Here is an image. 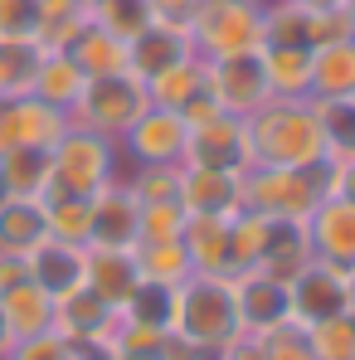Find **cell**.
Masks as SVG:
<instances>
[{
	"mask_svg": "<svg viewBox=\"0 0 355 360\" xmlns=\"http://www.w3.org/2000/svg\"><path fill=\"white\" fill-rule=\"evenodd\" d=\"M243 127H248L253 166H297V171H306V166L326 161L321 122H316L306 98H268L258 112L243 117Z\"/></svg>",
	"mask_w": 355,
	"mask_h": 360,
	"instance_id": "6da1fadb",
	"label": "cell"
},
{
	"mask_svg": "<svg viewBox=\"0 0 355 360\" xmlns=\"http://www.w3.org/2000/svg\"><path fill=\"white\" fill-rule=\"evenodd\" d=\"M238 331V302H234V278L229 273H190L180 283V307H176V336L205 346V351H224Z\"/></svg>",
	"mask_w": 355,
	"mask_h": 360,
	"instance_id": "7a4b0ae2",
	"label": "cell"
},
{
	"mask_svg": "<svg viewBox=\"0 0 355 360\" xmlns=\"http://www.w3.org/2000/svg\"><path fill=\"white\" fill-rule=\"evenodd\" d=\"M185 39L200 59L263 49V0H200L185 20Z\"/></svg>",
	"mask_w": 355,
	"mask_h": 360,
	"instance_id": "3957f363",
	"label": "cell"
},
{
	"mask_svg": "<svg viewBox=\"0 0 355 360\" xmlns=\"http://www.w3.org/2000/svg\"><path fill=\"white\" fill-rule=\"evenodd\" d=\"M326 161L321 166H253L243 171V210L268 219H306L326 200Z\"/></svg>",
	"mask_w": 355,
	"mask_h": 360,
	"instance_id": "277c9868",
	"label": "cell"
},
{
	"mask_svg": "<svg viewBox=\"0 0 355 360\" xmlns=\"http://www.w3.org/2000/svg\"><path fill=\"white\" fill-rule=\"evenodd\" d=\"M49 156H54V185L49 190H68V195H93L127 171L117 136H103V131H88V127H73V122L49 146Z\"/></svg>",
	"mask_w": 355,
	"mask_h": 360,
	"instance_id": "5b68a950",
	"label": "cell"
},
{
	"mask_svg": "<svg viewBox=\"0 0 355 360\" xmlns=\"http://www.w3.org/2000/svg\"><path fill=\"white\" fill-rule=\"evenodd\" d=\"M146 108H151V93L127 68V73H108V78H88V88L73 103L68 122L73 127H88V131H103V136H122Z\"/></svg>",
	"mask_w": 355,
	"mask_h": 360,
	"instance_id": "8992f818",
	"label": "cell"
},
{
	"mask_svg": "<svg viewBox=\"0 0 355 360\" xmlns=\"http://www.w3.org/2000/svg\"><path fill=\"white\" fill-rule=\"evenodd\" d=\"M185 141H190V122L151 103L117 136V151L122 166H185Z\"/></svg>",
	"mask_w": 355,
	"mask_h": 360,
	"instance_id": "52a82bcc",
	"label": "cell"
},
{
	"mask_svg": "<svg viewBox=\"0 0 355 360\" xmlns=\"http://www.w3.org/2000/svg\"><path fill=\"white\" fill-rule=\"evenodd\" d=\"M205 63H209V98H214L219 112L248 117L273 98L268 73H263V49H243V54H224V59H205Z\"/></svg>",
	"mask_w": 355,
	"mask_h": 360,
	"instance_id": "ba28073f",
	"label": "cell"
},
{
	"mask_svg": "<svg viewBox=\"0 0 355 360\" xmlns=\"http://www.w3.org/2000/svg\"><path fill=\"white\" fill-rule=\"evenodd\" d=\"M185 166H209V171H248V127L234 112H209V117L190 122V141H185Z\"/></svg>",
	"mask_w": 355,
	"mask_h": 360,
	"instance_id": "9c48e42d",
	"label": "cell"
},
{
	"mask_svg": "<svg viewBox=\"0 0 355 360\" xmlns=\"http://www.w3.org/2000/svg\"><path fill=\"white\" fill-rule=\"evenodd\" d=\"M146 93L156 108H171L185 122H200L214 112V98H209V63L200 54H185L171 68H161L156 78H146Z\"/></svg>",
	"mask_w": 355,
	"mask_h": 360,
	"instance_id": "30bf717a",
	"label": "cell"
},
{
	"mask_svg": "<svg viewBox=\"0 0 355 360\" xmlns=\"http://www.w3.org/2000/svg\"><path fill=\"white\" fill-rule=\"evenodd\" d=\"M288 297H292V321L297 326H316V321H326V316H341V311L351 307L346 268H331V263L311 258L302 273H292Z\"/></svg>",
	"mask_w": 355,
	"mask_h": 360,
	"instance_id": "8fae6325",
	"label": "cell"
},
{
	"mask_svg": "<svg viewBox=\"0 0 355 360\" xmlns=\"http://www.w3.org/2000/svg\"><path fill=\"white\" fill-rule=\"evenodd\" d=\"M136 224H141V200L122 171L103 190H93V234L88 248H136Z\"/></svg>",
	"mask_w": 355,
	"mask_h": 360,
	"instance_id": "7c38bea8",
	"label": "cell"
},
{
	"mask_svg": "<svg viewBox=\"0 0 355 360\" xmlns=\"http://www.w3.org/2000/svg\"><path fill=\"white\" fill-rule=\"evenodd\" d=\"M234 302H238V326L243 331H273L283 321H292V297H288V283L263 273V268H248L234 273Z\"/></svg>",
	"mask_w": 355,
	"mask_h": 360,
	"instance_id": "4fadbf2b",
	"label": "cell"
},
{
	"mask_svg": "<svg viewBox=\"0 0 355 360\" xmlns=\"http://www.w3.org/2000/svg\"><path fill=\"white\" fill-rule=\"evenodd\" d=\"M25 263H30V283L59 302L68 292H78L83 278H88V243H68L49 234V239H39L25 253Z\"/></svg>",
	"mask_w": 355,
	"mask_h": 360,
	"instance_id": "5bb4252c",
	"label": "cell"
},
{
	"mask_svg": "<svg viewBox=\"0 0 355 360\" xmlns=\"http://www.w3.org/2000/svg\"><path fill=\"white\" fill-rule=\"evenodd\" d=\"M306 239L311 253L331 268H355V200L346 195H326L311 214H306Z\"/></svg>",
	"mask_w": 355,
	"mask_h": 360,
	"instance_id": "9a60e30c",
	"label": "cell"
},
{
	"mask_svg": "<svg viewBox=\"0 0 355 360\" xmlns=\"http://www.w3.org/2000/svg\"><path fill=\"white\" fill-rule=\"evenodd\" d=\"M63 131H68V112L39 103L34 93L15 98V103H0V151H10V146H54Z\"/></svg>",
	"mask_w": 355,
	"mask_h": 360,
	"instance_id": "2e32d148",
	"label": "cell"
},
{
	"mask_svg": "<svg viewBox=\"0 0 355 360\" xmlns=\"http://www.w3.org/2000/svg\"><path fill=\"white\" fill-rule=\"evenodd\" d=\"M117 316L103 297H93L88 288H78V292H68V297L54 302V331H59L63 341H73V346H108L112 341V331H117Z\"/></svg>",
	"mask_w": 355,
	"mask_h": 360,
	"instance_id": "e0dca14e",
	"label": "cell"
},
{
	"mask_svg": "<svg viewBox=\"0 0 355 360\" xmlns=\"http://www.w3.org/2000/svg\"><path fill=\"white\" fill-rule=\"evenodd\" d=\"M180 205H185V214H238L243 210V171L180 166Z\"/></svg>",
	"mask_w": 355,
	"mask_h": 360,
	"instance_id": "ac0fdd59",
	"label": "cell"
},
{
	"mask_svg": "<svg viewBox=\"0 0 355 360\" xmlns=\"http://www.w3.org/2000/svg\"><path fill=\"white\" fill-rule=\"evenodd\" d=\"M141 283V268H136V248H88V278L83 288L93 297H103L112 311L127 307L131 288Z\"/></svg>",
	"mask_w": 355,
	"mask_h": 360,
	"instance_id": "d6986e66",
	"label": "cell"
},
{
	"mask_svg": "<svg viewBox=\"0 0 355 360\" xmlns=\"http://www.w3.org/2000/svg\"><path fill=\"white\" fill-rule=\"evenodd\" d=\"M49 239L44 195H0V253H30Z\"/></svg>",
	"mask_w": 355,
	"mask_h": 360,
	"instance_id": "ffe728a7",
	"label": "cell"
},
{
	"mask_svg": "<svg viewBox=\"0 0 355 360\" xmlns=\"http://www.w3.org/2000/svg\"><path fill=\"white\" fill-rule=\"evenodd\" d=\"M63 54L78 63L88 78H108V73H127V68H131V44L117 39V34H108V30L93 25V20L78 30V39H73Z\"/></svg>",
	"mask_w": 355,
	"mask_h": 360,
	"instance_id": "44dd1931",
	"label": "cell"
},
{
	"mask_svg": "<svg viewBox=\"0 0 355 360\" xmlns=\"http://www.w3.org/2000/svg\"><path fill=\"white\" fill-rule=\"evenodd\" d=\"M229 219L234 214H190L185 219V253L195 273H229Z\"/></svg>",
	"mask_w": 355,
	"mask_h": 360,
	"instance_id": "7402d4cb",
	"label": "cell"
},
{
	"mask_svg": "<svg viewBox=\"0 0 355 360\" xmlns=\"http://www.w3.org/2000/svg\"><path fill=\"white\" fill-rule=\"evenodd\" d=\"M54 156L49 146H10L0 151V195H49Z\"/></svg>",
	"mask_w": 355,
	"mask_h": 360,
	"instance_id": "603a6c76",
	"label": "cell"
},
{
	"mask_svg": "<svg viewBox=\"0 0 355 360\" xmlns=\"http://www.w3.org/2000/svg\"><path fill=\"white\" fill-rule=\"evenodd\" d=\"M355 93V34L311 49V93L306 98H351Z\"/></svg>",
	"mask_w": 355,
	"mask_h": 360,
	"instance_id": "cb8c5ba5",
	"label": "cell"
},
{
	"mask_svg": "<svg viewBox=\"0 0 355 360\" xmlns=\"http://www.w3.org/2000/svg\"><path fill=\"white\" fill-rule=\"evenodd\" d=\"M311 258L316 253H311V239H306V219H273L268 248H263L258 268L273 273V278H283V283H292V273H302Z\"/></svg>",
	"mask_w": 355,
	"mask_h": 360,
	"instance_id": "d4e9b609",
	"label": "cell"
},
{
	"mask_svg": "<svg viewBox=\"0 0 355 360\" xmlns=\"http://www.w3.org/2000/svg\"><path fill=\"white\" fill-rule=\"evenodd\" d=\"M185 54H195L190 39H185V30H180V25H166V20H156L146 34L131 39V73L146 83V78H156L161 68H171L176 59H185Z\"/></svg>",
	"mask_w": 355,
	"mask_h": 360,
	"instance_id": "484cf974",
	"label": "cell"
},
{
	"mask_svg": "<svg viewBox=\"0 0 355 360\" xmlns=\"http://www.w3.org/2000/svg\"><path fill=\"white\" fill-rule=\"evenodd\" d=\"M0 311H5V326H10V341H25V336H39V331H54V297L34 283H20L10 292H0Z\"/></svg>",
	"mask_w": 355,
	"mask_h": 360,
	"instance_id": "4316f807",
	"label": "cell"
},
{
	"mask_svg": "<svg viewBox=\"0 0 355 360\" xmlns=\"http://www.w3.org/2000/svg\"><path fill=\"white\" fill-rule=\"evenodd\" d=\"M83 88H88V73L68 59V54H44L39 68H34V88H30V93H34L39 103L59 108V112H73V103L83 98Z\"/></svg>",
	"mask_w": 355,
	"mask_h": 360,
	"instance_id": "83f0119b",
	"label": "cell"
},
{
	"mask_svg": "<svg viewBox=\"0 0 355 360\" xmlns=\"http://www.w3.org/2000/svg\"><path fill=\"white\" fill-rule=\"evenodd\" d=\"M263 73L273 98H306L311 93V49L302 44H263Z\"/></svg>",
	"mask_w": 355,
	"mask_h": 360,
	"instance_id": "f1b7e54d",
	"label": "cell"
},
{
	"mask_svg": "<svg viewBox=\"0 0 355 360\" xmlns=\"http://www.w3.org/2000/svg\"><path fill=\"white\" fill-rule=\"evenodd\" d=\"M176 307H180L176 283H151V278H141V283L131 288L127 307H122V316L136 321V326H151V331L171 336V331H176Z\"/></svg>",
	"mask_w": 355,
	"mask_h": 360,
	"instance_id": "f546056e",
	"label": "cell"
},
{
	"mask_svg": "<svg viewBox=\"0 0 355 360\" xmlns=\"http://www.w3.org/2000/svg\"><path fill=\"white\" fill-rule=\"evenodd\" d=\"M88 25V10L83 5H73V0H39V10H34V44L44 49V54H63L73 39H78V30Z\"/></svg>",
	"mask_w": 355,
	"mask_h": 360,
	"instance_id": "4dcf8cb0",
	"label": "cell"
},
{
	"mask_svg": "<svg viewBox=\"0 0 355 360\" xmlns=\"http://www.w3.org/2000/svg\"><path fill=\"white\" fill-rule=\"evenodd\" d=\"M311 112L321 122V141H326V161H351L355 156V108L351 98H306Z\"/></svg>",
	"mask_w": 355,
	"mask_h": 360,
	"instance_id": "1f68e13d",
	"label": "cell"
},
{
	"mask_svg": "<svg viewBox=\"0 0 355 360\" xmlns=\"http://www.w3.org/2000/svg\"><path fill=\"white\" fill-rule=\"evenodd\" d=\"M44 49L34 39H0V103H15L34 88V68Z\"/></svg>",
	"mask_w": 355,
	"mask_h": 360,
	"instance_id": "d6a6232c",
	"label": "cell"
},
{
	"mask_svg": "<svg viewBox=\"0 0 355 360\" xmlns=\"http://www.w3.org/2000/svg\"><path fill=\"white\" fill-rule=\"evenodd\" d=\"M44 214H49V234H54V239L88 243V234H93V195L49 190V195H44Z\"/></svg>",
	"mask_w": 355,
	"mask_h": 360,
	"instance_id": "836d02e7",
	"label": "cell"
},
{
	"mask_svg": "<svg viewBox=\"0 0 355 360\" xmlns=\"http://www.w3.org/2000/svg\"><path fill=\"white\" fill-rule=\"evenodd\" d=\"M88 20L131 44L136 34H146V30L156 25V10H151V0H93Z\"/></svg>",
	"mask_w": 355,
	"mask_h": 360,
	"instance_id": "e575fe53",
	"label": "cell"
},
{
	"mask_svg": "<svg viewBox=\"0 0 355 360\" xmlns=\"http://www.w3.org/2000/svg\"><path fill=\"white\" fill-rule=\"evenodd\" d=\"M263 44L311 49V10H302L297 0H263Z\"/></svg>",
	"mask_w": 355,
	"mask_h": 360,
	"instance_id": "d590c367",
	"label": "cell"
},
{
	"mask_svg": "<svg viewBox=\"0 0 355 360\" xmlns=\"http://www.w3.org/2000/svg\"><path fill=\"white\" fill-rule=\"evenodd\" d=\"M136 268H141V278H151V283H176V288L195 273V263H190V253H185L180 239L136 243Z\"/></svg>",
	"mask_w": 355,
	"mask_h": 360,
	"instance_id": "8d00e7d4",
	"label": "cell"
},
{
	"mask_svg": "<svg viewBox=\"0 0 355 360\" xmlns=\"http://www.w3.org/2000/svg\"><path fill=\"white\" fill-rule=\"evenodd\" d=\"M306 336H311L316 360H355V321H351V311L306 326Z\"/></svg>",
	"mask_w": 355,
	"mask_h": 360,
	"instance_id": "74e56055",
	"label": "cell"
},
{
	"mask_svg": "<svg viewBox=\"0 0 355 360\" xmlns=\"http://www.w3.org/2000/svg\"><path fill=\"white\" fill-rule=\"evenodd\" d=\"M185 205L180 200H156V205H141V224H136V243H166L185 234Z\"/></svg>",
	"mask_w": 355,
	"mask_h": 360,
	"instance_id": "f35d334b",
	"label": "cell"
},
{
	"mask_svg": "<svg viewBox=\"0 0 355 360\" xmlns=\"http://www.w3.org/2000/svg\"><path fill=\"white\" fill-rule=\"evenodd\" d=\"M127 180H131L141 205L180 200V166H127Z\"/></svg>",
	"mask_w": 355,
	"mask_h": 360,
	"instance_id": "ab89813d",
	"label": "cell"
},
{
	"mask_svg": "<svg viewBox=\"0 0 355 360\" xmlns=\"http://www.w3.org/2000/svg\"><path fill=\"white\" fill-rule=\"evenodd\" d=\"M263 360H316L306 326H297V321H283V326L263 331Z\"/></svg>",
	"mask_w": 355,
	"mask_h": 360,
	"instance_id": "60d3db41",
	"label": "cell"
},
{
	"mask_svg": "<svg viewBox=\"0 0 355 360\" xmlns=\"http://www.w3.org/2000/svg\"><path fill=\"white\" fill-rule=\"evenodd\" d=\"M5 360H78V346H73V341H63L59 331H39V336L15 341Z\"/></svg>",
	"mask_w": 355,
	"mask_h": 360,
	"instance_id": "b9f144b4",
	"label": "cell"
},
{
	"mask_svg": "<svg viewBox=\"0 0 355 360\" xmlns=\"http://www.w3.org/2000/svg\"><path fill=\"white\" fill-rule=\"evenodd\" d=\"M34 10H39V0H0V39H30Z\"/></svg>",
	"mask_w": 355,
	"mask_h": 360,
	"instance_id": "7bdbcfd3",
	"label": "cell"
},
{
	"mask_svg": "<svg viewBox=\"0 0 355 360\" xmlns=\"http://www.w3.org/2000/svg\"><path fill=\"white\" fill-rule=\"evenodd\" d=\"M326 190L355 200V156L351 161H326Z\"/></svg>",
	"mask_w": 355,
	"mask_h": 360,
	"instance_id": "ee69618b",
	"label": "cell"
},
{
	"mask_svg": "<svg viewBox=\"0 0 355 360\" xmlns=\"http://www.w3.org/2000/svg\"><path fill=\"white\" fill-rule=\"evenodd\" d=\"M219 360H263V336L258 331H238L234 341L219 351Z\"/></svg>",
	"mask_w": 355,
	"mask_h": 360,
	"instance_id": "f6af8a7d",
	"label": "cell"
},
{
	"mask_svg": "<svg viewBox=\"0 0 355 360\" xmlns=\"http://www.w3.org/2000/svg\"><path fill=\"white\" fill-rule=\"evenodd\" d=\"M20 283H30L25 253H0V292H10V288H20Z\"/></svg>",
	"mask_w": 355,
	"mask_h": 360,
	"instance_id": "bcb514c9",
	"label": "cell"
},
{
	"mask_svg": "<svg viewBox=\"0 0 355 360\" xmlns=\"http://www.w3.org/2000/svg\"><path fill=\"white\" fill-rule=\"evenodd\" d=\"M161 356L166 360H219L214 351H205V346H195V341H185V336H166V346H161Z\"/></svg>",
	"mask_w": 355,
	"mask_h": 360,
	"instance_id": "7dc6e473",
	"label": "cell"
},
{
	"mask_svg": "<svg viewBox=\"0 0 355 360\" xmlns=\"http://www.w3.org/2000/svg\"><path fill=\"white\" fill-rule=\"evenodd\" d=\"M200 0H151V10H156V20H166V25H180L185 30V20H190V10H195Z\"/></svg>",
	"mask_w": 355,
	"mask_h": 360,
	"instance_id": "c3c4849f",
	"label": "cell"
},
{
	"mask_svg": "<svg viewBox=\"0 0 355 360\" xmlns=\"http://www.w3.org/2000/svg\"><path fill=\"white\" fill-rule=\"evenodd\" d=\"M78 360H112L108 346H78Z\"/></svg>",
	"mask_w": 355,
	"mask_h": 360,
	"instance_id": "681fc988",
	"label": "cell"
},
{
	"mask_svg": "<svg viewBox=\"0 0 355 360\" xmlns=\"http://www.w3.org/2000/svg\"><path fill=\"white\" fill-rule=\"evenodd\" d=\"M112 360H166L161 351H122V356H112Z\"/></svg>",
	"mask_w": 355,
	"mask_h": 360,
	"instance_id": "f907efd6",
	"label": "cell"
},
{
	"mask_svg": "<svg viewBox=\"0 0 355 360\" xmlns=\"http://www.w3.org/2000/svg\"><path fill=\"white\" fill-rule=\"evenodd\" d=\"M10 346H15V341H10V326H5V311H0V360L10 356Z\"/></svg>",
	"mask_w": 355,
	"mask_h": 360,
	"instance_id": "816d5d0a",
	"label": "cell"
},
{
	"mask_svg": "<svg viewBox=\"0 0 355 360\" xmlns=\"http://www.w3.org/2000/svg\"><path fill=\"white\" fill-rule=\"evenodd\" d=\"M302 10H331V5H341V0H297Z\"/></svg>",
	"mask_w": 355,
	"mask_h": 360,
	"instance_id": "f5cc1de1",
	"label": "cell"
},
{
	"mask_svg": "<svg viewBox=\"0 0 355 360\" xmlns=\"http://www.w3.org/2000/svg\"><path fill=\"white\" fill-rule=\"evenodd\" d=\"M346 288H351V307L346 311H351V321H355V268H346Z\"/></svg>",
	"mask_w": 355,
	"mask_h": 360,
	"instance_id": "db71d44e",
	"label": "cell"
},
{
	"mask_svg": "<svg viewBox=\"0 0 355 360\" xmlns=\"http://www.w3.org/2000/svg\"><path fill=\"white\" fill-rule=\"evenodd\" d=\"M341 10H346V15H351V25H355V0H341Z\"/></svg>",
	"mask_w": 355,
	"mask_h": 360,
	"instance_id": "11a10c76",
	"label": "cell"
},
{
	"mask_svg": "<svg viewBox=\"0 0 355 360\" xmlns=\"http://www.w3.org/2000/svg\"><path fill=\"white\" fill-rule=\"evenodd\" d=\"M73 5H83V10H93V0H73Z\"/></svg>",
	"mask_w": 355,
	"mask_h": 360,
	"instance_id": "9f6ffc18",
	"label": "cell"
},
{
	"mask_svg": "<svg viewBox=\"0 0 355 360\" xmlns=\"http://www.w3.org/2000/svg\"><path fill=\"white\" fill-rule=\"evenodd\" d=\"M351 108H355V93H351Z\"/></svg>",
	"mask_w": 355,
	"mask_h": 360,
	"instance_id": "6f0895ef",
	"label": "cell"
}]
</instances>
